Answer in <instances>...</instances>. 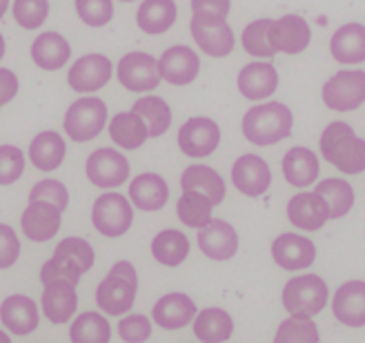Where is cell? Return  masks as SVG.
Here are the masks:
<instances>
[{
    "mask_svg": "<svg viewBox=\"0 0 365 343\" xmlns=\"http://www.w3.org/2000/svg\"><path fill=\"white\" fill-rule=\"evenodd\" d=\"M319 148L323 158L343 174L365 172V138L356 136L352 125L334 121L321 134Z\"/></svg>",
    "mask_w": 365,
    "mask_h": 343,
    "instance_id": "1",
    "label": "cell"
},
{
    "mask_svg": "<svg viewBox=\"0 0 365 343\" xmlns=\"http://www.w3.org/2000/svg\"><path fill=\"white\" fill-rule=\"evenodd\" d=\"M292 125H294V118H292L289 107L277 101H269L263 105H254L252 110H247L241 128H243V136L250 143L259 148H269L289 138Z\"/></svg>",
    "mask_w": 365,
    "mask_h": 343,
    "instance_id": "2",
    "label": "cell"
},
{
    "mask_svg": "<svg viewBox=\"0 0 365 343\" xmlns=\"http://www.w3.org/2000/svg\"><path fill=\"white\" fill-rule=\"evenodd\" d=\"M91 265H94V247L81 237L63 239L53 250V257L41 267V283L67 281L78 285L81 277L89 272Z\"/></svg>",
    "mask_w": 365,
    "mask_h": 343,
    "instance_id": "3",
    "label": "cell"
},
{
    "mask_svg": "<svg viewBox=\"0 0 365 343\" xmlns=\"http://www.w3.org/2000/svg\"><path fill=\"white\" fill-rule=\"evenodd\" d=\"M138 290V275L130 261L112 265L107 277L96 287V305L112 317H120L132 310Z\"/></svg>",
    "mask_w": 365,
    "mask_h": 343,
    "instance_id": "4",
    "label": "cell"
},
{
    "mask_svg": "<svg viewBox=\"0 0 365 343\" xmlns=\"http://www.w3.org/2000/svg\"><path fill=\"white\" fill-rule=\"evenodd\" d=\"M330 290L321 277L301 275L289 279L283 287V308L299 319H312L327 305Z\"/></svg>",
    "mask_w": 365,
    "mask_h": 343,
    "instance_id": "5",
    "label": "cell"
},
{
    "mask_svg": "<svg viewBox=\"0 0 365 343\" xmlns=\"http://www.w3.org/2000/svg\"><path fill=\"white\" fill-rule=\"evenodd\" d=\"M107 125V105L96 96H85L74 101L65 112V134L76 140H94Z\"/></svg>",
    "mask_w": 365,
    "mask_h": 343,
    "instance_id": "6",
    "label": "cell"
},
{
    "mask_svg": "<svg viewBox=\"0 0 365 343\" xmlns=\"http://www.w3.org/2000/svg\"><path fill=\"white\" fill-rule=\"evenodd\" d=\"M134 210L132 203L118 192L101 194L91 208V223L107 239H118L132 227Z\"/></svg>",
    "mask_w": 365,
    "mask_h": 343,
    "instance_id": "7",
    "label": "cell"
},
{
    "mask_svg": "<svg viewBox=\"0 0 365 343\" xmlns=\"http://www.w3.org/2000/svg\"><path fill=\"white\" fill-rule=\"evenodd\" d=\"M323 103L334 112H354L365 103V71L341 69L323 85Z\"/></svg>",
    "mask_w": 365,
    "mask_h": 343,
    "instance_id": "8",
    "label": "cell"
},
{
    "mask_svg": "<svg viewBox=\"0 0 365 343\" xmlns=\"http://www.w3.org/2000/svg\"><path fill=\"white\" fill-rule=\"evenodd\" d=\"M85 172L91 185L101 190H114L125 185V180L130 178V160L114 148H98L89 154Z\"/></svg>",
    "mask_w": 365,
    "mask_h": 343,
    "instance_id": "9",
    "label": "cell"
},
{
    "mask_svg": "<svg viewBox=\"0 0 365 343\" xmlns=\"http://www.w3.org/2000/svg\"><path fill=\"white\" fill-rule=\"evenodd\" d=\"M118 83L130 89V92H152L160 85V69L158 61L148 51H130L118 61L116 67Z\"/></svg>",
    "mask_w": 365,
    "mask_h": 343,
    "instance_id": "10",
    "label": "cell"
},
{
    "mask_svg": "<svg viewBox=\"0 0 365 343\" xmlns=\"http://www.w3.org/2000/svg\"><path fill=\"white\" fill-rule=\"evenodd\" d=\"M218 143H221V128L207 116H194L182 123V128L178 130V148L192 158H205L214 154Z\"/></svg>",
    "mask_w": 365,
    "mask_h": 343,
    "instance_id": "11",
    "label": "cell"
},
{
    "mask_svg": "<svg viewBox=\"0 0 365 343\" xmlns=\"http://www.w3.org/2000/svg\"><path fill=\"white\" fill-rule=\"evenodd\" d=\"M114 74V65L103 53H85L71 65L67 83L78 94H91L103 89Z\"/></svg>",
    "mask_w": 365,
    "mask_h": 343,
    "instance_id": "12",
    "label": "cell"
},
{
    "mask_svg": "<svg viewBox=\"0 0 365 343\" xmlns=\"http://www.w3.org/2000/svg\"><path fill=\"white\" fill-rule=\"evenodd\" d=\"M63 223V212L49 201H29L21 216V227L27 239L36 243L51 241Z\"/></svg>",
    "mask_w": 365,
    "mask_h": 343,
    "instance_id": "13",
    "label": "cell"
},
{
    "mask_svg": "<svg viewBox=\"0 0 365 343\" xmlns=\"http://www.w3.org/2000/svg\"><path fill=\"white\" fill-rule=\"evenodd\" d=\"M232 180L236 190L245 196H263L272 185V170L265 163V158L259 154H243L234 160Z\"/></svg>",
    "mask_w": 365,
    "mask_h": 343,
    "instance_id": "14",
    "label": "cell"
},
{
    "mask_svg": "<svg viewBox=\"0 0 365 343\" xmlns=\"http://www.w3.org/2000/svg\"><path fill=\"white\" fill-rule=\"evenodd\" d=\"M198 247L212 261H230L239 250V234L223 219H212L198 230Z\"/></svg>",
    "mask_w": 365,
    "mask_h": 343,
    "instance_id": "15",
    "label": "cell"
},
{
    "mask_svg": "<svg viewBox=\"0 0 365 343\" xmlns=\"http://www.w3.org/2000/svg\"><path fill=\"white\" fill-rule=\"evenodd\" d=\"M272 259L277 261V265H281L283 270L297 272V270H305L314 263L317 247L309 239L301 237V234L285 232V234H281V237L274 239Z\"/></svg>",
    "mask_w": 365,
    "mask_h": 343,
    "instance_id": "16",
    "label": "cell"
},
{
    "mask_svg": "<svg viewBox=\"0 0 365 343\" xmlns=\"http://www.w3.org/2000/svg\"><path fill=\"white\" fill-rule=\"evenodd\" d=\"M158 69H160V76L170 85L182 87V85H190L196 81L198 71H200V58L192 47L174 45L160 53Z\"/></svg>",
    "mask_w": 365,
    "mask_h": 343,
    "instance_id": "17",
    "label": "cell"
},
{
    "mask_svg": "<svg viewBox=\"0 0 365 343\" xmlns=\"http://www.w3.org/2000/svg\"><path fill=\"white\" fill-rule=\"evenodd\" d=\"M309 41H312V29H309L307 21L297 14H285L279 21H274L272 27V45L277 51L294 56L307 49Z\"/></svg>",
    "mask_w": 365,
    "mask_h": 343,
    "instance_id": "18",
    "label": "cell"
},
{
    "mask_svg": "<svg viewBox=\"0 0 365 343\" xmlns=\"http://www.w3.org/2000/svg\"><path fill=\"white\" fill-rule=\"evenodd\" d=\"M287 219L292 225H297L305 232H317L327 223L330 212H327L323 196H319L317 192H301L289 198Z\"/></svg>",
    "mask_w": 365,
    "mask_h": 343,
    "instance_id": "19",
    "label": "cell"
},
{
    "mask_svg": "<svg viewBox=\"0 0 365 343\" xmlns=\"http://www.w3.org/2000/svg\"><path fill=\"white\" fill-rule=\"evenodd\" d=\"M279 87V71L272 63H250L239 71V92L247 101H265Z\"/></svg>",
    "mask_w": 365,
    "mask_h": 343,
    "instance_id": "20",
    "label": "cell"
},
{
    "mask_svg": "<svg viewBox=\"0 0 365 343\" xmlns=\"http://www.w3.org/2000/svg\"><path fill=\"white\" fill-rule=\"evenodd\" d=\"M334 317L348 328L365 326V281L343 283L332 301Z\"/></svg>",
    "mask_w": 365,
    "mask_h": 343,
    "instance_id": "21",
    "label": "cell"
},
{
    "mask_svg": "<svg viewBox=\"0 0 365 343\" xmlns=\"http://www.w3.org/2000/svg\"><path fill=\"white\" fill-rule=\"evenodd\" d=\"M152 317L160 328L180 330V328L190 326L192 319L196 317V305L187 295L172 292V295H165L156 301Z\"/></svg>",
    "mask_w": 365,
    "mask_h": 343,
    "instance_id": "22",
    "label": "cell"
},
{
    "mask_svg": "<svg viewBox=\"0 0 365 343\" xmlns=\"http://www.w3.org/2000/svg\"><path fill=\"white\" fill-rule=\"evenodd\" d=\"M0 321L14 334L25 337L38 328V308L25 295H11L0 305Z\"/></svg>",
    "mask_w": 365,
    "mask_h": 343,
    "instance_id": "23",
    "label": "cell"
},
{
    "mask_svg": "<svg viewBox=\"0 0 365 343\" xmlns=\"http://www.w3.org/2000/svg\"><path fill=\"white\" fill-rule=\"evenodd\" d=\"M130 198H132V203L143 212H158L170 201L168 180L158 174H152V172L138 174L130 183Z\"/></svg>",
    "mask_w": 365,
    "mask_h": 343,
    "instance_id": "24",
    "label": "cell"
},
{
    "mask_svg": "<svg viewBox=\"0 0 365 343\" xmlns=\"http://www.w3.org/2000/svg\"><path fill=\"white\" fill-rule=\"evenodd\" d=\"M332 58L341 65L365 63V25L348 23L332 34L330 41Z\"/></svg>",
    "mask_w": 365,
    "mask_h": 343,
    "instance_id": "25",
    "label": "cell"
},
{
    "mask_svg": "<svg viewBox=\"0 0 365 343\" xmlns=\"http://www.w3.org/2000/svg\"><path fill=\"white\" fill-rule=\"evenodd\" d=\"M31 58L45 71H56L63 69L71 58V47L63 34L56 31H43L36 36L31 43Z\"/></svg>",
    "mask_w": 365,
    "mask_h": 343,
    "instance_id": "26",
    "label": "cell"
},
{
    "mask_svg": "<svg viewBox=\"0 0 365 343\" xmlns=\"http://www.w3.org/2000/svg\"><path fill=\"white\" fill-rule=\"evenodd\" d=\"M78 308L76 285L67 281H51L43 292V312L51 323H67Z\"/></svg>",
    "mask_w": 365,
    "mask_h": 343,
    "instance_id": "27",
    "label": "cell"
},
{
    "mask_svg": "<svg viewBox=\"0 0 365 343\" xmlns=\"http://www.w3.org/2000/svg\"><path fill=\"white\" fill-rule=\"evenodd\" d=\"M192 39L200 47V51L207 53L212 58H225L234 49V31L227 23H218V25H203V23H190Z\"/></svg>",
    "mask_w": 365,
    "mask_h": 343,
    "instance_id": "28",
    "label": "cell"
},
{
    "mask_svg": "<svg viewBox=\"0 0 365 343\" xmlns=\"http://www.w3.org/2000/svg\"><path fill=\"white\" fill-rule=\"evenodd\" d=\"M319 158L307 148H292L283 156V176L289 185L309 188L319 178Z\"/></svg>",
    "mask_w": 365,
    "mask_h": 343,
    "instance_id": "29",
    "label": "cell"
},
{
    "mask_svg": "<svg viewBox=\"0 0 365 343\" xmlns=\"http://www.w3.org/2000/svg\"><path fill=\"white\" fill-rule=\"evenodd\" d=\"M67 154V143L58 132H41L31 140L29 145V158L36 170L41 172H53L63 165Z\"/></svg>",
    "mask_w": 365,
    "mask_h": 343,
    "instance_id": "30",
    "label": "cell"
},
{
    "mask_svg": "<svg viewBox=\"0 0 365 343\" xmlns=\"http://www.w3.org/2000/svg\"><path fill=\"white\" fill-rule=\"evenodd\" d=\"M178 7L174 0H143L136 11V25L150 36L165 34L174 27Z\"/></svg>",
    "mask_w": 365,
    "mask_h": 343,
    "instance_id": "31",
    "label": "cell"
},
{
    "mask_svg": "<svg viewBox=\"0 0 365 343\" xmlns=\"http://www.w3.org/2000/svg\"><path fill=\"white\" fill-rule=\"evenodd\" d=\"M180 190L182 192L192 190V192L205 194L216 208L218 203H223V198H225V180L214 168L190 165L180 176Z\"/></svg>",
    "mask_w": 365,
    "mask_h": 343,
    "instance_id": "32",
    "label": "cell"
},
{
    "mask_svg": "<svg viewBox=\"0 0 365 343\" xmlns=\"http://www.w3.org/2000/svg\"><path fill=\"white\" fill-rule=\"evenodd\" d=\"M107 132H109V138L123 150H138V148H143V143L150 138L148 125L143 123V118L136 112L116 114L112 121H109Z\"/></svg>",
    "mask_w": 365,
    "mask_h": 343,
    "instance_id": "33",
    "label": "cell"
},
{
    "mask_svg": "<svg viewBox=\"0 0 365 343\" xmlns=\"http://www.w3.org/2000/svg\"><path fill=\"white\" fill-rule=\"evenodd\" d=\"M234 332L232 317L221 308H205L200 310L194 321V334L203 343H223Z\"/></svg>",
    "mask_w": 365,
    "mask_h": 343,
    "instance_id": "34",
    "label": "cell"
},
{
    "mask_svg": "<svg viewBox=\"0 0 365 343\" xmlns=\"http://www.w3.org/2000/svg\"><path fill=\"white\" fill-rule=\"evenodd\" d=\"M152 255L160 265L176 267L190 255V241L180 230H163L152 239Z\"/></svg>",
    "mask_w": 365,
    "mask_h": 343,
    "instance_id": "35",
    "label": "cell"
},
{
    "mask_svg": "<svg viewBox=\"0 0 365 343\" xmlns=\"http://www.w3.org/2000/svg\"><path fill=\"white\" fill-rule=\"evenodd\" d=\"M132 112H136L143 123L148 125L150 138L163 136L172 125V110L170 105L163 101L160 96H143L134 103Z\"/></svg>",
    "mask_w": 365,
    "mask_h": 343,
    "instance_id": "36",
    "label": "cell"
},
{
    "mask_svg": "<svg viewBox=\"0 0 365 343\" xmlns=\"http://www.w3.org/2000/svg\"><path fill=\"white\" fill-rule=\"evenodd\" d=\"M317 194L323 196V201L330 212V219H341L354 205V190L348 180L343 178H325L317 185Z\"/></svg>",
    "mask_w": 365,
    "mask_h": 343,
    "instance_id": "37",
    "label": "cell"
},
{
    "mask_svg": "<svg viewBox=\"0 0 365 343\" xmlns=\"http://www.w3.org/2000/svg\"><path fill=\"white\" fill-rule=\"evenodd\" d=\"M212 210H214V203L210 198L205 194L192 192V190L182 192V196L176 203V214L180 223L187 227H196V230H200L212 221Z\"/></svg>",
    "mask_w": 365,
    "mask_h": 343,
    "instance_id": "38",
    "label": "cell"
},
{
    "mask_svg": "<svg viewBox=\"0 0 365 343\" xmlns=\"http://www.w3.org/2000/svg\"><path fill=\"white\" fill-rule=\"evenodd\" d=\"M71 343H109L112 326L98 312H83L69 328Z\"/></svg>",
    "mask_w": 365,
    "mask_h": 343,
    "instance_id": "39",
    "label": "cell"
},
{
    "mask_svg": "<svg viewBox=\"0 0 365 343\" xmlns=\"http://www.w3.org/2000/svg\"><path fill=\"white\" fill-rule=\"evenodd\" d=\"M272 27H274L272 18H261V21H254L243 29L241 43L250 56L272 58L277 53V49L272 45Z\"/></svg>",
    "mask_w": 365,
    "mask_h": 343,
    "instance_id": "40",
    "label": "cell"
},
{
    "mask_svg": "<svg viewBox=\"0 0 365 343\" xmlns=\"http://www.w3.org/2000/svg\"><path fill=\"white\" fill-rule=\"evenodd\" d=\"M319 328L312 319H299V317H289L285 319L277 337H274V343H319Z\"/></svg>",
    "mask_w": 365,
    "mask_h": 343,
    "instance_id": "41",
    "label": "cell"
},
{
    "mask_svg": "<svg viewBox=\"0 0 365 343\" xmlns=\"http://www.w3.org/2000/svg\"><path fill=\"white\" fill-rule=\"evenodd\" d=\"M49 16V0H14V21L23 29H38Z\"/></svg>",
    "mask_w": 365,
    "mask_h": 343,
    "instance_id": "42",
    "label": "cell"
},
{
    "mask_svg": "<svg viewBox=\"0 0 365 343\" xmlns=\"http://www.w3.org/2000/svg\"><path fill=\"white\" fill-rule=\"evenodd\" d=\"M76 14L87 27H105L114 18L112 0H76Z\"/></svg>",
    "mask_w": 365,
    "mask_h": 343,
    "instance_id": "43",
    "label": "cell"
},
{
    "mask_svg": "<svg viewBox=\"0 0 365 343\" xmlns=\"http://www.w3.org/2000/svg\"><path fill=\"white\" fill-rule=\"evenodd\" d=\"M232 0H192V21L203 25L225 23Z\"/></svg>",
    "mask_w": 365,
    "mask_h": 343,
    "instance_id": "44",
    "label": "cell"
},
{
    "mask_svg": "<svg viewBox=\"0 0 365 343\" xmlns=\"http://www.w3.org/2000/svg\"><path fill=\"white\" fill-rule=\"evenodd\" d=\"M25 172V154L16 145H0V185H11Z\"/></svg>",
    "mask_w": 365,
    "mask_h": 343,
    "instance_id": "45",
    "label": "cell"
},
{
    "mask_svg": "<svg viewBox=\"0 0 365 343\" xmlns=\"http://www.w3.org/2000/svg\"><path fill=\"white\" fill-rule=\"evenodd\" d=\"M29 201H49L63 212V210H67V203H69V192H67V188L61 183V180L43 178L31 188Z\"/></svg>",
    "mask_w": 365,
    "mask_h": 343,
    "instance_id": "46",
    "label": "cell"
},
{
    "mask_svg": "<svg viewBox=\"0 0 365 343\" xmlns=\"http://www.w3.org/2000/svg\"><path fill=\"white\" fill-rule=\"evenodd\" d=\"M118 334L125 343H145L152 337V323L145 314H130L118 323Z\"/></svg>",
    "mask_w": 365,
    "mask_h": 343,
    "instance_id": "47",
    "label": "cell"
},
{
    "mask_svg": "<svg viewBox=\"0 0 365 343\" xmlns=\"http://www.w3.org/2000/svg\"><path fill=\"white\" fill-rule=\"evenodd\" d=\"M18 257H21V241L9 225L0 223V270L11 267Z\"/></svg>",
    "mask_w": 365,
    "mask_h": 343,
    "instance_id": "48",
    "label": "cell"
},
{
    "mask_svg": "<svg viewBox=\"0 0 365 343\" xmlns=\"http://www.w3.org/2000/svg\"><path fill=\"white\" fill-rule=\"evenodd\" d=\"M18 94V76L11 69L0 67V105H7Z\"/></svg>",
    "mask_w": 365,
    "mask_h": 343,
    "instance_id": "49",
    "label": "cell"
},
{
    "mask_svg": "<svg viewBox=\"0 0 365 343\" xmlns=\"http://www.w3.org/2000/svg\"><path fill=\"white\" fill-rule=\"evenodd\" d=\"M7 7H9V0H0V18H3V16H5Z\"/></svg>",
    "mask_w": 365,
    "mask_h": 343,
    "instance_id": "50",
    "label": "cell"
},
{
    "mask_svg": "<svg viewBox=\"0 0 365 343\" xmlns=\"http://www.w3.org/2000/svg\"><path fill=\"white\" fill-rule=\"evenodd\" d=\"M5 58V39H3V34H0V61Z\"/></svg>",
    "mask_w": 365,
    "mask_h": 343,
    "instance_id": "51",
    "label": "cell"
},
{
    "mask_svg": "<svg viewBox=\"0 0 365 343\" xmlns=\"http://www.w3.org/2000/svg\"><path fill=\"white\" fill-rule=\"evenodd\" d=\"M0 343H11V339H9L3 330H0Z\"/></svg>",
    "mask_w": 365,
    "mask_h": 343,
    "instance_id": "52",
    "label": "cell"
},
{
    "mask_svg": "<svg viewBox=\"0 0 365 343\" xmlns=\"http://www.w3.org/2000/svg\"><path fill=\"white\" fill-rule=\"evenodd\" d=\"M120 3H134V0H120Z\"/></svg>",
    "mask_w": 365,
    "mask_h": 343,
    "instance_id": "53",
    "label": "cell"
},
{
    "mask_svg": "<svg viewBox=\"0 0 365 343\" xmlns=\"http://www.w3.org/2000/svg\"><path fill=\"white\" fill-rule=\"evenodd\" d=\"M0 107H3V105H0Z\"/></svg>",
    "mask_w": 365,
    "mask_h": 343,
    "instance_id": "54",
    "label": "cell"
}]
</instances>
